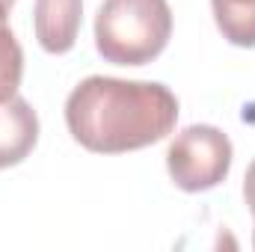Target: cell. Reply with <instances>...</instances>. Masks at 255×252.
<instances>
[{
  "label": "cell",
  "instance_id": "cell-7",
  "mask_svg": "<svg viewBox=\"0 0 255 252\" xmlns=\"http://www.w3.org/2000/svg\"><path fill=\"white\" fill-rule=\"evenodd\" d=\"M21 74H24V51L15 33L9 30V9L0 6V101L18 95Z\"/></svg>",
  "mask_w": 255,
  "mask_h": 252
},
{
  "label": "cell",
  "instance_id": "cell-8",
  "mask_svg": "<svg viewBox=\"0 0 255 252\" xmlns=\"http://www.w3.org/2000/svg\"><path fill=\"white\" fill-rule=\"evenodd\" d=\"M244 199L250 205V214L255 217V160L247 166V175H244Z\"/></svg>",
  "mask_w": 255,
  "mask_h": 252
},
{
  "label": "cell",
  "instance_id": "cell-6",
  "mask_svg": "<svg viewBox=\"0 0 255 252\" xmlns=\"http://www.w3.org/2000/svg\"><path fill=\"white\" fill-rule=\"evenodd\" d=\"M214 21L238 48H255V0H211Z\"/></svg>",
  "mask_w": 255,
  "mask_h": 252
},
{
  "label": "cell",
  "instance_id": "cell-2",
  "mask_svg": "<svg viewBox=\"0 0 255 252\" xmlns=\"http://www.w3.org/2000/svg\"><path fill=\"white\" fill-rule=\"evenodd\" d=\"M172 36L166 0H104L95 15V48L107 63L145 65Z\"/></svg>",
  "mask_w": 255,
  "mask_h": 252
},
{
  "label": "cell",
  "instance_id": "cell-5",
  "mask_svg": "<svg viewBox=\"0 0 255 252\" xmlns=\"http://www.w3.org/2000/svg\"><path fill=\"white\" fill-rule=\"evenodd\" d=\"M83 18V0H36V39L48 54H65L74 48Z\"/></svg>",
  "mask_w": 255,
  "mask_h": 252
},
{
  "label": "cell",
  "instance_id": "cell-4",
  "mask_svg": "<svg viewBox=\"0 0 255 252\" xmlns=\"http://www.w3.org/2000/svg\"><path fill=\"white\" fill-rule=\"evenodd\" d=\"M39 142V116L27 98L0 101V169L21 163Z\"/></svg>",
  "mask_w": 255,
  "mask_h": 252
},
{
  "label": "cell",
  "instance_id": "cell-1",
  "mask_svg": "<svg viewBox=\"0 0 255 252\" xmlns=\"http://www.w3.org/2000/svg\"><path fill=\"white\" fill-rule=\"evenodd\" d=\"M178 122V98L154 80H122L92 74L65 98L68 133L89 151L122 154L145 148Z\"/></svg>",
  "mask_w": 255,
  "mask_h": 252
},
{
  "label": "cell",
  "instance_id": "cell-3",
  "mask_svg": "<svg viewBox=\"0 0 255 252\" xmlns=\"http://www.w3.org/2000/svg\"><path fill=\"white\" fill-rule=\"evenodd\" d=\"M232 139L214 125H190L166 148V169L175 187L187 193L217 187L232 169Z\"/></svg>",
  "mask_w": 255,
  "mask_h": 252
}]
</instances>
